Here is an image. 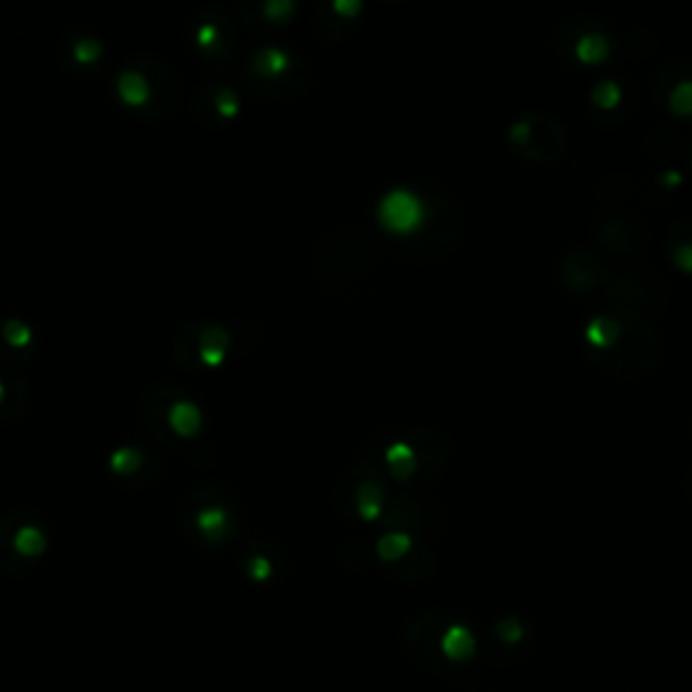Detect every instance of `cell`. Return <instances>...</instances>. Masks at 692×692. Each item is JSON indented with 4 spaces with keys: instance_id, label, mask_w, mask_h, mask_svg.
I'll return each mask as SVG.
<instances>
[{
    "instance_id": "3957f363",
    "label": "cell",
    "mask_w": 692,
    "mask_h": 692,
    "mask_svg": "<svg viewBox=\"0 0 692 692\" xmlns=\"http://www.w3.org/2000/svg\"><path fill=\"white\" fill-rule=\"evenodd\" d=\"M376 244L360 228H341L333 230L314 252L317 274L333 282L341 279H355L365 274L374 263Z\"/></svg>"
},
{
    "instance_id": "ba28073f",
    "label": "cell",
    "mask_w": 692,
    "mask_h": 692,
    "mask_svg": "<svg viewBox=\"0 0 692 692\" xmlns=\"http://www.w3.org/2000/svg\"><path fill=\"white\" fill-rule=\"evenodd\" d=\"M611 268L598 252L590 249H574L571 255L560 263V279L574 295H587V292H598L606 287L611 276Z\"/></svg>"
},
{
    "instance_id": "d6986e66",
    "label": "cell",
    "mask_w": 692,
    "mask_h": 692,
    "mask_svg": "<svg viewBox=\"0 0 692 692\" xmlns=\"http://www.w3.org/2000/svg\"><path fill=\"white\" fill-rule=\"evenodd\" d=\"M171 425L179 436H195L201 428V414L192 403L179 401L176 406H171Z\"/></svg>"
},
{
    "instance_id": "ac0fdd59",
    "label": "cell",
    "mask_w": 692,
    "mask_h": 692,
    "mask_svg": "<svg viewBox=\"0 0 692 692\" xmlns=\"http://www.w3.org/2000/svg\"><path fill=\"white\" fill-rule=\"evenodd\" d=\"M492 636H495V641H498V647L503 649L519 647V644H522V638L528 636V628H525V622L519 620V617H503V620L495 622Z\"/></svg>"
},
{
    "instance_id": "4fadbf2b",
    "label": "cell",
    "mask_w": 692,
    "mask_h": 692,
    "mask_svg": "<svg viewBox=\"0 0 692 692\" xmlns=\"http://www.w3.org/2000/svg\"><path fill=\"white\" fill-rule=\"evenodd\" d=\"M379 217L390 230H414V225L422 219V209L409 192H392L390 198L382 201Z\"/></svg>"
},
{
    "instance_id": "4316f807",
    "label": "cell",
    "mask_w": 692,
    "mask_h": 692,
    "mask_svg": "<svg viewBox=\"0 0 692 692\" xmlns=\"http://www.w3.org/2000/svg\"><path fill=\"white\" fill-rule=\"evenodd\" d=\"M690 476H692V471H690Z\"/></svg>"
},
{
    "instance_id": "5bb4252c",
    "label": "cell",
    "mask_w": 692,
    "mask_h": 692,
    "mask_svg": "<svg viewBox=\"0 0 692 692\" xmlns=\"http://www.w3.org/2000/svg\"><path fill=\"white\" fill-rule=\"evenodd\" d=\"M476 636L460 622H449L447 630L441 633V655L452 668L476 655Z\"/></svg>"
},
{
    "instance_id": "8992f818",
    "label": "cell",
    "mask_w": 692,
    "mask_h": 692,
    "mask_svg": "<svg viewBox=\"0 0 692 692\" xmlns=\"http://www.w3.org/2000/svg\"><path fill=\"white\" fill-rule=\"evenodd\" d=\"M617 46L614 30L606 28L601 19L595 17H576L568 19L563 28L557 30L555 49L560 60H568L574 65H601L606 63Z\"/></svg>"
},
{
    "instance_id": "2e32d148",
    "label": "cell",
    "mask_w": 692,
    "mask_h": 692,
    "mask_svg": "<svg viewBox=\"0 0 692 692\" xmlns=\"http://www.w3.org/2000/svg\"><path fill=\"white\" fill-rule=\"evenodd\" d=\"M414 544H417V538L411 536L409 530H384L382 536L376 538L374 552L382 565H395L409 555Z\"/></svg>"
},
{
    "instance_id": "7a4b0ae2",
    "label": "cell",
    "mask_w": 692,
    "mask_h": 692,
    "mask_svg": "<svg viewBox=\"0 0 692 692\" xmlns=\"http://www.w3.org/2000/svg\"><path fill=\"white\" fill-rule=\"evenodd\" d=\"M244 82L263 98H295L309 84V65L284 49H260L246 60Z\"/></svg>"
},
{
    "instance_id": "484cf974",
    "label": "cell",
    "mask_w": 692,
    "mask_h": 692,
    "mask_svg": "<svg viewBox=\"0 0 692 692\" xmlns=\"http://www.w3.org/2000/svg\"><path fill=\"white\" fill-rule=\"evenodd\" d=\"M690 436H692V425H690Z\"/></svg>"
},
{
    "instance_id": "52a82bcc",
    "label": "cell",
    "mask_w": 692,
    "mask_h": 692,
    "mask_svg": "<svg viewBox=\"0 0 692 692\" xmlns=\"http://www.w3.org/2000/svg\"><path fill=\"white\" fill-rule=\"evenodd\" d=\"M657 103L674 119L692 122V57H671L655 76Z\"/></svg>"
},
{
    "instance_id": "9a60e30c",
    "label": "cell",
    "mask_w": 692,
    "mask_h": 692,
    "mask_svg": "<svg viewBox=\"0 0 692 692\" xmlns=\"http://www.w3.org/2000/svg\"><path fill=\"white\" fill-rule=\"evenodd\" d=\"M665 252L674 260L676 268L692 274V219L676 222L674 228L665 233Z\"/></svg>"
},
{
    "instance_id": "277c9868",
    "label": "cell",
    "mask_w": 692,
    "mask_h": 692,
    "mask_svg": "<svg viewBox=\"0 0 692 692\" xmlns=\"http://www.w3.org/2000/svg\"><path fill=\"white\" fill-rule=\"evenodd\" d=\"M506 141L514 155L541 165L560 163L568 149L565 128L549 114H525V117L514 119L506 133Z\"/></svg>"
},
{
    "instance_id": "d4e9b609",
    "label": "cell",
    "mask_w": 692,
    "mask_h": 692,
    "mask_svg": "<svg viewBox=\"0 0 692 692\" xmlns=\"http://www.w3.org/2000/svg\"><path fill=\"white\" fill-rule=\"evenodd\" d=\"M390 3H398V0H390Z\"/></svg>"
},
{
    "instance_id": "7402d4cb",
    "label": "cell",
    "mask_w": 692,
    "mask_h": 692,
    "mask_svg": "<svg viewBox=\"0 0 692 692\" xmlns=\"http://www.w3.org/2000/svg\"><path fill=\"white\" fill-rule=\"evenodd\" d=\"M46 541L44 536H41V530L38 528H22L17 533V549L22 552V555H38V552H44Z\"/></svg>"
},
{
    "instance_id": "e0dca14e",
    "label": "cell",
    "mask_w": 692,
    "mask_h": 692,
    "mask_svg": "<svg viewBox=\"0 0 692 692\" xmlns=\"http://www.w3.org/2000/svg\"><path fill=\"white\" fill-rule=\"evenodd\" d=\"M201 101L209 103V119H222V122H228V119H233L238 114V95L233 90H228V87H211L206 95H201Z\"/></svg>"
},
{
    "instance_id": "9c48e42d",
    "label": "cell",
    "mask_w": 692,
    "mask_h": 692,
    "mask_svg": "<svg viewBox=\"0 0 692 692\" xmlns=\"http://www.w3.org/2000/svg\"><path fill=\"white\" fill-rule=\"evenodd\" d=\"M195 44L201 49V57L206 63L222 68L225 63L233 60L238 46V33L230 25V19H225L217 11H211L201 22L195 25Z\"/></svg>"
},
{
    "instance_id": "ffe728a7",
    "label": "cell",
    "mask_w": 692,
    "mask_h": 692,
    "mask_svg": "<svg viewBox=\"0 0 692 692\" xmlns=\"http://www.w3.org/2000/svg\"><path fill=\"white\" fill-rule=\"evenodd\" d=\"M198 528H201V533L206 538H222L225 533H228L230 528V517L228 511L219 509V506H209V509H203L201 514H198Z\"/></svg>"
},
{
    "instance_id": "603a6c76",
    "label": "cell",
    "mask_w": 692,
    "mask_h": 692,
    "mask_svg": "<svg viewBox=\"0 0 692 692\" xmlns=\"http://www.w3.org/2000/svg\"><path fill=\"white\" fill-rule=\"evenodd\" d=\"M246 571H249V576H252L255 582H265L268 576L274 574V565H271L268 557H252V560L246 563Z\"/></svg>"
},
{
    "instance_id": "cb8c5ba5",
    "label": "cell",
    "mask_w": 692,
    "mask_h": 692,
    "mask_svg": "<svg viewBox=\"0 0 692 692\" xmlns=\"http://www.w3.org/2000/svg\"><path fill=\"white\" fill-rule=\"evenodd\" d=\"M690 163H692V144H690Z\"/></svg>"
},
{
    "instance_id": "6da1fadb",
    "label": "cell",
    "mask_w": 692,
    "mask_h": 692,
    "mask_svg": "<svg viewBox=\"0 0 692 692\" xmlns=\"http://www.w3.org/2000/svg\"><path fill=\"white\" fill-rule=\"evenodd\" d=\"M584 341L592 365L611 379H644L663 360L657 330L638 311L603 309L584 330Z\"/></svg>"
},
{
    "instance_id": "30bf717a",
    "label": "cell",
    "mask_w": 692,
    "mask_h": 692,
    "mask_svg": "<svg viewBox=\"0 0 692 692\" xmlns=\"http://www.w3.org/2000/svg\"><path fill=\"white\" fill-rule=\"evenodd\" d=\"M382 463L384 474H387V479H392V482H398L401 487L414 482V476L419 474V452L409 430H406L398 441L384 444Z\"/></svg>"
},
{
    "instance_id": "7c38bea8",
    "label": "cell",
    "mask_w": 692,
    "mask_h": 692,
    "mask_svg": "<svg viewBox=\"0 0 692 692\" xmlns=\"http://www.w3.org/2000/svg\"><path fill=\"white\" fill-rule=\"evenodd\" d=\"M436 563H438L436 552H433V547H430L428 541L422 538V541L414 544V549H411L409 555L403 557L401 563L382 565V571L390 576L392 582L419 584V582H425V579L436 571Z\"/></svg>"
},
{
    "instance_id": "44dd1931",
    "label": "cell",
    "mask_w": 692,
    "mask_h": 692,
    "mask_svg": "<svg viewBox=\"0 0 692 692\" xmlns=\"http://www.w3.org/2000/svg\"><path fill=\"white\" fill-rule=\"evenodd\" d=\"M592 103L598 109H617L622 103V90L617 82H601L592 90Z\"/></svg>"
},
{
    "instance_id": "8fae6325",
    "label": "cell",
    "mask_w": 692,
    "mask_h": 692,
    "mask_svg": "<svg viewBox=\"0 0 692 692\" xmlns=\"http://www.w3.org/2000/svg\"><path fill=\"white\" fill-rule=\"evenodd\" d=\"M595 236L614 255H636L638 249L644 246V230L638 222H630L625 217H609L603 219L601 225L595 228Z\"/></svg>"
},
{
    "instance_id": "5b68a950",
    "label": "cell",
    "mask_w": 692,
    "mask_h": 692,
    "mask_svg": "<svg viewBox=\"0 0 692 692\" xmlns=\"http://www.w3.org/2000/svg\"><path fill=\"white\" fill-rule=\"evenodd\" d=\"M449 622L452 620H449L447 611L438 609V606L417 611V614L403 625V655L409 657L417 668L430 671V674L455 671V668L444 660V655H441V633L447 630Z\"/></svg>"
}]
</instances>
